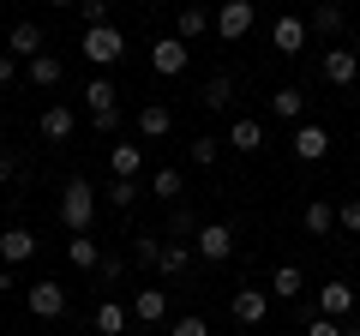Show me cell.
<instances>
[{
  "label": "cell",
  "instance_id": "obj_21",
  "mask_svg": "<svg viewBox=\"0 0 360 336\" xmlns=\"http://www.w3.org/2000/svg\"><path fill=\"white\" fill-rule=\"evenodd\" d=\"M66 259H72L78 271H103V246L90 240V234H72V240H66Z\"/></svg>",
  "mask_w": 360,
  "mask_h": 336
},
{
  "label": "cell",
  "instance_id": "obj_33",
  "mask_svg": "<svg viewBox=\"0 0 360 336\" xmlns=\"http://www.w3.org/2000/svg\"><path fill=\"white\" fill-rule=\"evenodd\" d=\"M132 259H139V264H156V259H162V240H156V234H139V240H132Z\"/></svg>",
  "mask_w": 360,
  "mask_h": 336
},
{
  "label": "cell",
  "instance_id": "obj_10",
  "mask_svg": "<svg viewBox=\"0 0 360 336\" xmlns=\"http://www.w3.org/2000/svg\"><path fill=\"white\" fill-rule=\"evenodd\" d=\"M25 306L37 312V318H60V312H66V288L60 283H30L25 288Z\"/></svg>",
  "mask_w": 360,
  "mask_h": 336
},
{
  "label": "cell",
  "instance_id": "obj_35",
  "mask_svg": "<svg viewBox=\"0 0 360 336\" xmlns=\"http://www.w3.org/2000/svg\"><path fill=\"white\" fill-rule=\"evenodd\" d=\"M168 336H210V324L198 318V312H186V318H174V324H168Z\"/></svg>",
  "mask_w": 360,
  "mask_h": 336
},
{
  "label": "cell",
  "instance_id": "obj_2",
  "mask_svg": "<svg viewBox=\"0 0 360 336\" xmlns=\"http://www.w3.org/2000/svg\"><path fill=\"white\" fill-rule=\"evenodd\" d=\"M78 49H84V60H90V66H115L120 54H127V37H120V25H90Z\"/></svg>",
  "mask_w": 360,
  "mask_h": 336
},
{
  "label": "cell",
  "instance_id": "obj_16",
  "mask_svg": "<svg viewBox=\"0 0 360 336\" xmlns=\"http://www.w3.org/2000/svg\"><path fill=\"white\" fill-rule=\"evenodd\" d=\"M132 318L139 324H162L168 318V295L162 288H139V295H132Z\"/></svg>",
  "mask_w": 360,
  "mask_h": 336
},
{
  "label": "cell",
  "instance_id": "obj_19",
  "mask_svg": "<svg viewBox=\"0 0 360 336\" xmlns=\"http://www.w3.org/2000/svg\"><path fill=\"white\" fill-rule=\"evenodd\" d=\"M300 295H307L300 271L295 264H276V271H270V300H300Z\"/></svg>",
  "mask_w": 360,
  "mask_h": 336
},
{
  "label": "cell",
  "instance_id": "obj_30",
  "mask_svg": "<svg viewBox=\"0 0 360 336\" xmlns=\"http://www.w3.org/2000/svg\"><path fill=\"white\" fill-rule=\"evenodd\" d=\"M217 156H222V144H217V138H193V144H186V162H193V168H210Z\"/></svg>",
  "mask_w": 360,
  "mask_h": 336
},
{
  "label": "cell",
  "instance_id": "obj_20",
  "mask_svg": "<svg viewBox=\"0 0 360 336\" xmlns=\"http://www.w3.org/2000/svg\"><path fill=\"white\" fill-rule=\"evenodd\" d=\"M300 108H307L300 84H283V91H270V115H276V120H295V127H300Z\"/></svg>",
  "mask_w": 360,
  "mask_h": 336
},
{
  "label": "cell",
  "instance_id": "obj_34",
  "mask_svg": "<svg viewBox=\"0 0 360 336\" xmlns=\"http://www.w3.org/2000/svg\"><path fill=\"white\" fill-rule=\"evenodd\" d=\"M336 228L360 234V198H342V205H336Z\"/></svg>",
  "mask_w": 360,
  "mask_h": 336
},
{
  "label": "cell",
  "instance_id": "obj_11",
  "mask_svg": "<svg viewBox=\"0 0 360 336\" xmlns=\"http://www.w3.org/2000/svg\"><path fill=\"white\" fill-rule=\"evenodd\" d=\"M307 37H312V30L300 25L295 13H283L276 25H270V49H276V54H300V49H307Z\"/></svg>",
  "mask_w": 360,
  "mask_h": 336
},
{
  "label": "cell",
  "instance_id": "obj_12",
  "mask_svg": "<svg viewBox=\"0 0 360 336\" xmlns=\"http://www.w3.org/2000/svg\"><path fill=\"white\" fill-rule=\"evenodd\" d=\"M37 127H42V138L66 144V138H72V132H78V115H72V108H66V103H49V108H42V120H37Z\"/></svg>",
  "mask_w": 360,
  "mask_h": 336
},
{
  "label": "cell",
  "instance_id": "obj_3",
  "mask_svg": "<svg viewBox=\"0 0 360 336\" xmlns=\"http://www.w3.org/2000/svg\"><path fill=\"white\" fill-rule=\"evenodd\" d=\"M84 108H90V120H96V132L120 127V103H115V84H108V78H90L84 84Z\"/></svg>",
  "mask_w": 360,
  "mask_h": 336
},
{
  "label": "cell",
  "instance_id": "obj_18",
  "mask_svg": "<svg viewBox=\"0 0 360 336\" xmlns=\"http://www.w3.org/2000/svg\"><path fill=\"white\" fill-rule=\"evenodd\" d=\"M6 49H13V60H37L42 54V25H13V42H6Z\"/></svg>",
  "mask_w": 360,
  "mask_h": 336
},
{
  "label": "cell",
  "instance_id": "obj_4",
  "mask_svg": "<svg viewBox=\"0 0 360 336\" xmlns=\"http://www.w3.org/2000/svg\"><path fill=\"white\" fill-rule=\"evenodd\" d=\"M193 252H198L205 264L234 259V228H229V222H198V234H193Z\"/></svg>",
  "mask_w": 360,
  "mask_h": 336
},
{
  "label": "cell",
  "instance_id": "obj_28",
  "mask_svg": "<svg viewBox=\"0 0 360 336\" xmlns=\"http://www.w3.org/2000/svg\"><path fill=\"white\" fill-rule=\"evenodd\" d=\"M229 103H234V78L217 72V78L205 84V108H229Z\"/></svg>",
  "mask_w": 360,
  "mask_h": 336
},
{
  "label": "cell",
  "instance_id": "obj_9",
  "mask_svg": "<svg viewBox=\"0 0 360 336\" xmlns=\"http://www.w3.org/2000/svg\"><path fill=\"white\" fill-rule=\"evenodd\" d=\"M324 78H330V84H354L360 78V54L348 49V42H336V49H324V66H319Z\"/></svg>",
  "mask_w": 360,
  "mask_h": 336
},
{
  "label": "cell",
  "instance_id": "obj_17",
  "mask_svg": "<svg viewBox=\"0 0 360 336\" xmlns=\"http://www.w3.org/2000/svg\"><path fill=\"white\" fill-rule=\"evenodd\" d=\"M108 168H115V181H139L144 150H139V144H108Z\"/></svg>",
  "mask_w": 360,
  "mask_h": 336
},
{
  "label": "cell",
  "instance_id": "obj_7",
  "mask_svg": "<svg viewBox=\"0 0 360 336\" xmlns=\"http://www.w3.org/2000/svg\"><path fill=\"white\" fill-rule=\"evenodd\" d=\"M217 37L222 42L252 37V0H222V6H217Z\"/></svg>",
  "mask_w": 360,
  "mask_h": 336
},
{
  "label": "cell",
  "instance_id": "obj_15",
  "mask_svg": "<svg viewBox=\"0 0 360 336\" xmlns=\"http://www.w3.org/2000/svg\"><path fill=\"white\" fill-rule=\"evenodd\" d=\"M319 312L324 318H348V312H354V288L348 283H324L319 288Z\"/></svg>",
  "mask_w": 360,
  "mask_h": 336
},
{
  "label": "cell",
  "instance_id": "obj_1",
  "mask_svg": "<svg viewBox=\"0 0 360 336\" xmlns=\"http://www.w3.org/2000/svg\"><path fill=\"white\" fill-rule=\"evenodd\" d=\"M60 222L72 234H90V222H96V186L90 181H66L60 186Z\"/></svg>",
  "mask_w": 360,
  "mask_h": 336
},
{
  "label": "cell",
  "instance_id": "obj_23",
  "mask_svg": "<svg viewBox=\"0 0 360 336\" xmlns=\"http://www.w3.org/2000/svg\"><path fill=\"white\" fill-rule=\"evenodd\" d=\"M139 132H144V138H168V132H174V115H168L162 103L139 108Z\"/></svg>",
  "mask_w": 360,
  "mask_h": 336
},
{
  "label": "cell",
  "instance_id": "obj_25",
  "mask_svg": "<svg viewBox=\"0 0 360 336\" xmlns=\"http://www.w3.org/2000/svg\"><path fill=\"white\" fill-rule=\"evenodd\" d=\"M60 78H66V66L54 60V54H37V60H30V84H37V91H54Z\"/></svg>",
  "mask_w": 360,
  "mask_h": 336
},
{
  "label": "cell",
  "instance_id": "obj_31",
  "mask_svg": "<svg viewBox=\"0 0 360 336\" xmlns=\"http://www.w3.org/2000/svg\"><path fill=\"white\" fill-rule=\"evenodd\" d=\"M150 193H156V198H180V168H156Z\"/></svg>",
  "mask_w": 360,
  "mask_h": 336
},
{
  "label": "cell",
  "instance_id": "obj_32",
  "mask_svg": "<svg viewBox=\"0 0 360 336\" xmlns=\"http://www.w3.org/2000/svg\"><path fill=\"white\" fill-rule=\"evenodd\" d=\"M108 205H115V210H132V205H139V181H115V186H108Z\"/></svg>",
  "mask_w": 360,
  "mask_h": 336
},
{
  "label": "cell",
  "instance_id": "obj_5",
  "mask_svg": "<svg viewBox=\"0 0 360 336\" xmlns=\"http://www.w3.org/2000/svg\"><path fill=\"white\" fill-rule=\"evenodd\" d=\"M150 66H156V78H180L186 66H193V42H180V37H156Z\"/></svg>",
  "mask_w": 360,
  "mask_h": 336
},
{
  "label": "cell",
  "instance_id": "obj_26",
  "mask_svg": "<svg viewBox=\"0 0 360 336\" xmlns=\"http://www.w3.org/2000/svg\"><path fill=\"white\" fill-rule=\"evenodd\" d=\"M300 222H307V234H330V228H336V205H324V198H312V205L300 210Z\"/></svg>",
  "mask_w": 360,
  "mask_h": 336
},
{
  "label": "cell",
  "instance_id": "obj_42",
  "mask_svg": "<svg viewBox=\"0 0 360 336\" xmlns=\"http://www.w3.org/2000/svg\"><path fill=\"white\" fill-rule=\"evenodd\" d=\"M54 6H78V0H54Z\"/></svg>",
  "mask_w": 360,
  "mask_h": 336
},
{
  "label": "cell",
  "instance_id": "obj_40",
  "mask_svg": "<svg viewBox=\"0 0 360 336\" xmlns=\"http://www.w3.org/2000/svg\"><path fill=\"white\" fill-rule=\"evenodd\" d=\"M0 84H13V54H0Z\"/></svg>",
  "mask_w": 360,
  "mask_h": 336
},
{
  "label": "cell",
  "instance_id": "obj_38",
  "mask_svg": "<svg viewBox=\"0 0 360 336\" xmlns=\"http://www.w3.org/2000/svg\"><path fill=\"white\" fill-rule=\"evenodd\" d=\"M168 234H198V222H193V210H174V222H168Z\"/></svg>",
  "mask_w": 360,
  "mask_h": 336
},
{
  "label": "cell",
  "instance_id": "obj_29",
  "mask_svg": "<svg viewBox=\"0 0 360 336\" xmlns=\"http://www.w3.org/2000/svg\"><path fill=\"white\" fill-rule=\"evenodd\" d=\"M186 264H193V246H162V259H156V271H162V276H180Z\"/></svg>",
  "mask_w": 360,
  "mask_h": 336
},
{
  "label": "cell",
  "instance_id": "obj_36",
  "mask_svg": "<svg viewBox=\"0 0 360 336\" xmlns=\"http://www.w3.org/2000/svg\"><path fill=\"white\" fill-rule=\"evenodd\" d=\"M78 13H84V30L90 25H108V0H78Z\"/></svg>",
  "mask_w": 360,
  "mask_h": 336
},
{
  "label": "cell",
  "instance_id": "obj_6",
  "mask_svg": "<svg viewBox=\"0 0 360 336\" xmlns=\"http://www.w3.org/2000/svg\"><path fill=\"white\" fill-rule=\"evenodd\" d=\"M229 312H234V324H252V330H258V324L270 318V288H252V283H246V288H234Z\"/></svg>",
  "mask_w": 360,
  "mask_h": 336
},
{
  "label": "cell",
  "instance_id": "obj_14",
  "mask_svg": "<svg viewBox=\"0 0 360 336\" xmlns=\"http://www.w3.org/2000/svg\"><path fill=\"white\" fill-rule=\"evenodd\" d=\"M229 144H234V150H246V156H258V150H264V120L240 115V120L229 127Z\"/></svg>",
  "mask_w": 360,
  "mask_h": 336
},
{
  "label": "cell",
  "instance_id": "obj_8",
  "mask_svg": "<svg viewBox=\"0 0 360 336\" xmlns=\"http://www.w3.org/2000/svg\"><path fill=\"white\" fill-rule=\"evenodd\" d=\"M288 144H295V156H300V162H324V156H330V132H324L319 120H300Z\"/></svg>",
  "mask_w": 360,
  "mask_h": 336
},
{
  "label": "cell",
  "instance_id": "obj_39",
  "mask_svg": "<svg viewBox=\"0 0 360 336\" xmlns=\"http://www.w3.org/2000/svg\"><path fill=\"white\" fill-rule=\"evenodd\" d=\"M13 174H18V156H6V150H0V181H13Z\"/></svg>",
  "mask_w": 360,
  "mask_h": 336
},
{
  "label": "cell",
  "instance_id": "obj_41",
  "mask_svg": "<svg viewBox=\"0 0 360 336\" xmlns=\"http://www.w3.org/2000/svg\"><path fill=\"white\" fill-rule=\"evenodd\" d=\"M6 288H13V264H0V295H6Z\"/></svg>",
  "mask_w": 360,
  "mask_h": 336
},
{
  "label": "cell",
  "instance_id": "obj_37",
  "mask_svg": "<svg viewBox=\"0 0 360 336\" xmlns=\"http://www.w3.org/2000/svg\"><path fill=\"white\" fill-rule=\"evenodd\" d=\"M307 336H348V330H342V318H324V312H319V318L307 324Z\"/></svg>",
  "mask_w": 360,
  "mask_h": 336
},
{
  "label": "cell",
  "instance_id": "obj_27",
  "mask_svg": "<svg viewBox=\"0 0 360 336\" xmlns=\"http://www.w3.org/2000/svg\"><path fill=\"white\" fill-rule=\"evenodd\" d=\"M312 30H319V37H342V6H336V0H319V13H312Z\"/></svg>",
  "mask_w": 360,
  "mask_h": 336
},
{
  "label": "cell",
  "instance_id": "obj_24",
  "mask_svg": "<svg viewBox=\"0 0 360 336\" xmlns=\"http://www.w3.org/2000/svg\"><path fill=\"white\" fill-rule=\"evenodd\" d=\"M132 324V306H120V300H103V306H96V330L103 336H120Z\"/></svg>",
  "mask_w": 360,
  "mask_h": 336
},
{
  "label": "cell",
  "instance_id": "obj_13",
  "mask_svg": "<svg viewBox=\"0 0 360 336\" xmlns=\"http://www.w3.org/2000/svg\"><path fill=\"white\" fill-rule=\"evenodd\" d=\"M37 259V234L30 228H6L0 234V264H30Z\"/></svg>",
  "mask_w": 360,
  "mask_h": 336
},
{
  "label": "cell",
  "instance_id": "obj_22",
  "mask_svg": "<svg viewBox=\"0 0 360 336\" xmlns=\"http://www.w3.org/2000/svg\"><path fill=\"white\" fill-rule=\"evenodd\" d=\"M210 25H217V18H205V6H180V18H174V37H180V42H198Z\"/></svg>",
  "mask_w": 360,
  "mask_h": 336
}]
</instances>
